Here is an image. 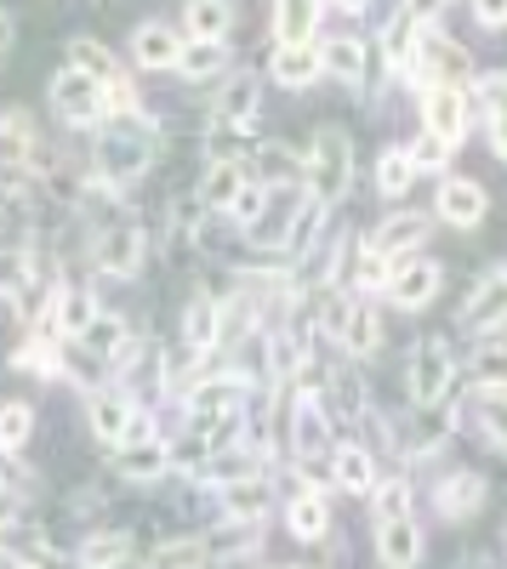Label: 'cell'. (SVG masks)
<instances>
[{
    "mask_svg": "<svg viewBox=\"0 0 507 569\" xmlns=\"http://www.w3.org/2000/svg\"><path fill=\"white\" fill-rule=\"evenodd\" d=\"M91 166H98V177H103L109 188H126V182L143 177V171L155 166V131L143 126V114H120V120L98 137Z\"/></svg>",
    "mask_w": 507,
    "mask_h": 569,
    "instance_id": "6da1fadb",
    "label": "cell"
},
{
    "mask_svg": "<svg viewBox=\"0 0 507 569\" xmlns=\"http://www.w3.org/2000/svg\"><path fill=\"white\" fill-rule=\"evenodd\" d=\"M354 182V142L337 126H319L314 137V154H308V188H314V206H337Z\"/></svg>",
    "mask_w": 507,
    "mask_h": 569,
    "instance_id": "7a4b0ae2",
    "label": "cell"
},
{
    "mask_svg": "<svg viewBox=\"0 0 507 569\" xmlns=\"http://www.w3.org/2000/svg\"><path fill=\"white\" fill-rule=\"evenodd\" d=\"M52 109H58V120L63 126H98L109 109H103V86L91 80V74H80V69H63L58 80H52Z\"/></svg>",
    "mask_w": 507,
    "mask_h": 569,
    "instance_id": "3957f363",
    "label": "cell"
},
{
    "mask_svg": "<svg viewBox=\"0 0 507 569\" xmlns=\"http://www.w3.org/2000/svg\"><path fill=\"white\" fill-rule=\"evenodd\" d=\"M445 393H450V348L439 337L417 342V353H410V399H417L422 410H434Z\"/></svg>",
    "mask_w": 507,
    "mask_h": 569,
    "instance_id": "277c9868",
    "label": "cell"
},
{
    "mask_svg": "<svg viewBox=\"0 0 507 569\" xmlns=\"http://www.w3.org/2000/svg\"><path fill=\"white\" fill-rule=\"evenodd\" d=\"M417 74H428L434 86H463L474 74V58H468V46H456L445 34H422L417 40Z\"/></svg>",
    "mask_w": 507,
    "mask_h": 569,
    "instance_id": "5b68a950",
    "label": "cell"
},
{
    "mask_svg": "<svg viewBox=\"0 0 507 569\" xmlns=\"http://www.w3.org/2000/svg\"><path fill=\"white\" fill-rule=\"evenodd\" d=\"M422 120H428V131L439 137V142H463V131H468V98L456 86H428V98H422Z\"/></svg>",
    "mask_w": 507,
    "mask_h": 569,
    "instance_id": "8992f818",
    "label": "cell"
},
{
    "mask_svg": "<svg viewBox=\"0 0 507 569\" xmlns=\"http://www.w3.org/2000/svg\"><path fill=\"white\" fill-rule=\"evenodd\" d=\"M143 222L137 217H120V222H109L103 228V240H98V262L109 268V273H137V262H143Z\"/></svg>",
    "mask_w": 507,
    "mask_h": 569,
    "instance_id": "52a82bcc",
    "label": "cell"
},
{
    "mask_svg": "<svg viewBox=\"0 0 507 569\" xmlns=\"http://www.w3.org/2000/svg\"><path fill=\"white\" fill-rule=\"evenodd\" d=\"M463 325L468 330H496L507 325V268H490L479 284H474V297L463 308Z\"/></svg>",
    "mask_w": 507,
    "mask_h": 569,
    "instance_id": "ba28073f",
    "label": "cell"
},
{
    "mask_svg": "<svg viewBox=\"0 0 507 569\" xmlns=\"http://www.w3.org/2000/svg\"><path fill=\"white\" fill-rule=\"evenodd\" d=\"M439 262H405V268H394V279H388V291H394V302L405 308V313H417V308H428L434 297H439Z\"/></svg>",
    "mask_w": 507,
    "mask_h": 569,
    "instance_id": "9c48e42d",
    "label": "cell"
},
{
    "mask_svg": "<svg viewBox=\"0 0 507 569\" xmlns=\"http://www.w3.org/2000/svg\"><path fill=\"white\" fill-rule=\"evenodd\" d=\"M131 416H137V410H131V399H126L120 388H91V433H98L109 450H120Z\"/></svg>",
    "mask_w": 507,
    "mask_h": 569,
    "instance_id": "30bf717a",
    "label": "cell"
},
{
    "mask_svg": "<svg viewBox=\"0 0 507 569\" xmlns=\"http://www.w3.org/2000/svg\"><path fill=\"white\" fill-rule=\"evenodd\" d=\"M450 228H474L485 217V188L468 182V177H445L439 182V206H434Z\"/></svg>",
    "mask_w": 507,
    "mask_h": 569,
    "instance_id": "8fae6325",
    "label": "cell"
},
{
    "mask_svg": "<svg viewBox=\"0 0 507 569\" xmlns=\"http://www.w3.org/2000/svg\"><path fill=\"white\" fill-rule=\"evenodd\" d=\"M297 188H280L274 194V206L268 211H257V222H251V240L257 246H268V251H280V246H291V228H297Z\"/></svg>",
    "mask_w": 507,
    "mask_h": 569,
    "instance_id": "7c38bea8",
    "label": "cell"
},
{
    "mask_svg": "<svg viewBox=\"0 0 507 569\" xmlns=\"http://www.w3.org/2000/svg\"><path fill=\"white\" fill-rule=\"evenodd\" d=\"M166 467H171V450L160 445V439H149V445H120L115 450V472L126 485H155V479H166Z\"/></svg>",
    "mask_w": 507,
    "mask_h": 569,
    "instance_id": "4fadbf2b",
    "label": "cell"
},
{
    "mask_svg": "<svg viewBox=\"0 0 507 569\" xmlns=\"http://www.w3.org/2000/svg\"><path fill=\"white\" fill-rule=\"evenodd\" d=\"M377 552H382L388 569H417V558H422V530L410 525V518H394V525L377 530Z\"/></svg>",
    "mask_w": 507,
    "mask_h": 569,
    "instance_id": "5bb4252c",
    "label": "cell"
},
{
    "mask_svg": "<svg viewBox=\"0 0 507 569\" xmlns=\"http://www.w3.org/2000/svg\"><path fill=\"white\" fill-rule=\"evenodd\" d=\"M131 52H137V63H143V69H177L182 40H177V29H166V23H143V29L131 34Z\"/></svg>",
    "mask_w": 507,
    "mask_h": 569,
    "instance_id": "9a60e30c",
    "label": "cell"
},
{
    "mask_svg": "<svg viewBox=\"0 0 507 569\" xmlns=\"http://www.w3.org/2000/svg\"><path fill=\"white\" fill-rule=\"evenodd\" d=\"M422 240H428V217H410V211H399V217H388V222L377 228L371 251H377V257H405V251H417Z\"/></svg>",
    "mask_w": 507,
    "mask_h": 569,
    "instance_id": "2e32d148",
    "label": "cell"
},
{
    "mask_svg": "<svg viewBox=\"0 0 507 569\" xmlns=\"http://www.w3.org/2000/svg\"><path fill=\"white\" fill-rule=\"evenodd\" d=\"M268 74L280 80V86H291V91H302V86H314L319 80V52L302 40V46H280L274 52V63H268Z\"/></svg>",
    "mask_w": 507,
    "mask_h": 569,
    "instance_id": "e0dca14e",
    "label": "cell"
},
{
    "mask_svg": "<svg viewBox=\"0 0 507 569\" xmlns=\"http://www.w3.org/2000/svg\"><path fill=\"white\" fill-rule=\"evenodd\" d=\"M268 512V485L240 479V485H222V518L228 525H262Z\"/></svg>",
    "mask_w": 507,
    "mask_h": 569,
    "instance_id": "ac0fdd59",
    "label": "cell"
},
{
    "mask_svg": "<svg viewBox=\"0 0 507 569\" xmlns=\"http://www.w3.org/2000/svg\"><path fill=\"white\" fill-rule=\"evenodd\" d=\"M434 501H439L445 518H474V512L485 507V479H479V472H456V479L439 485Z\"/></svg>",
    "mask_w": 507,
    "mask_h": 569,
    "instance_id": "d6986e66",
    "label": "cell"
},
{
    "mask_svg": "<svg viewBox=\"0 0 507 569\" xmlns=\"http://www.w3.org/2000/svg\"><path fill=\"white\" fill-rule=\"evenodd\" d=\"M126 558H131V536L126 530H98V536H86L80 552H74L80 569H120Z\"/></svg>",
    "mask_w": 507,
    "mask_h": 569,
    "instance_id": "ffe728a7",
    "label": "cell"
},
{
    "mask_svg": "<svg viewBox=\"0 0 507 569\" xmlns=\"http://www.w3.org/2000/svg\"><path fill=\"white\" fill-rule=\"evenodd\" d=\"M217 120L222 126H251L257 120V74H235L217 91Z\"/></svg>",
    "mask_w": 507,
    "mask_h": 569,
    "instance_id": "44dd1931",
    "label": "cell"
},
{
    "mask_svg": "<svg viewBox=\"0 0 507 569\" xmlns=\"http://www.w3.org/2000/svg\"><path fill=\"white\" fill-rule=\"evenodd\" d=\"M240 188H246V171H240V160H217V166L206 171V182H200V200H206L211 211H235Z\"/></svg>",
    "mask_w": 507,
    "mask_h": 569,
    "instance_id": "7402d4cb",
    "label": "cell"
},
{
    "mask_svg": "<svg viewBox=\"0 0 507 569\" xmlns=\"http://www.w3.org/2000/svg\"><path fill=\"white\" fill-rule=\"evenodd\" d=\"M319 23V0H274V29H280V46H302Z\"/></svg>",
    "mask_w": 507,
    "mask_h": 569,
    "instance_id": "603a6c76",
    "label": "cell"
},
{
    "mask_svg": "<svg viewBox=\"0 0 507 569\" xmlns=\"http://www.w3.org/2000/svg\"><path fill=\"white\" fill-rule=\"evenodd\" d=\"M52 313H58V330L63 337H86L91 325H98V297L91 291H58V302H52Z\"/></svg>",
    "mask_w": 507,
    "mask_h": 569,
    "instance_id": "cb8c5ba5",
    "label": "cell"
},
{
    "mask_svg": "<svg viewBox=\"0 0 507 569\" xmlns=\"http://www.w3.org/2000/svg\"><path fill=\"white\" fill-rule=\"evenodd\" d=\"M319 74H337V80H359L365 74V46L354 34H337L319 46Z\"/></svg>",
    "mask_w": 507,
    "mask_h": 569,
    "instance_id": "d4e9b609",
    "label": "cell"
},
{
    "mask_svg": "<svg viewBox=\"0 0 507 569\" xmlns=\"http://www.w3.org/2000/svg\"><path fill=\"white\" fill-rule=\"evenodd\" d=\"M189 416H195V421L240 416V382L228 376V382H206V388H195V399H189Z\"/></svg>",
    "mask_w": 507,
    "mask_h": 569,
    "instance_id": "484cf974",
    "label": "cell"
},
{
    "mask_svg": "<svg viewBox=\"0 0 507 569\" xmlns=\"http://www.w3.org/2000/svg\"><path fill=\"white\" fill-rule=\"evenodd\" d=\"M479 98H485V137H490L496 160H507V74H490Z\"/></svg>",
    "mask_w": 507,
    "mask_h": 569,
    "instance_id": "4316f807",
    "label": "cell"
},
{
    "mask_svg": "<svg viewBox=\"0 0 507 569\" xmlns=\"http://www.w3.org/2000/svg\"><path fill=\"white\" fill-rule=\"evenodd\" d=\"M257 182H274V188H297V177H308V166L291 154V149H280V142H268V149H257Z\"/></svg>",
    "mask_w": 507,
    "mask_h": 569,
    "instance_id": "83f0119b",
    "label": "cell"
},
{
    "mask_svg": "<svg viewBox=\"0 0 507 569\" xmlns=\"http://www.w3.org/2000/svg\"><path fill=\"white\" fill-rule=\"evenodd\" d=\"M69 69L91 74L98 86H115L120 80V63L109 58V46H98V40H69Z\"/></svg>",
    "mask_w": 507,
    "mask_h": 569,
    "instance_id": "f1b7e54d",
    "label": "cell"
},
{
    "mask_svg": "<svg viewBox=\"0 0 507 569\" xmlns=\"http://www.w3.org/2000/svg\"><path fill=\"white\" fill-rule=\"evenodd\" d=\"M235 29V0H195L189 7V34L195 40H222Z\"/></svg>",
    "mask_w": 507,
    "mask_h": 569,
    "instance_id": "f546056e",
    "label": "cell"
},
{
    "mask_svg": "<svg viewBox=\"0 0 507 569\" xmlns=\"http://www.w3.org/2000/svg\"><path fill=\"white\" fill-rule=\"evenodd\" d=\"M377 342H382V319H377V308H371V302H354L348 330H342V348L365 359V353H377Z\"/></svg>",
    "mask_w": 507,
    "mask_h": 569,
    "instance_id": "4dcf8cb0",
    "label": "cell"
},
{
    "mask_svg": "<svg viewBox=\"0 0 507 569\" xmlns=\"http://www.w3.org/2000/svg\"><path fill=\"white\" fill-rule=\"evenodd\" d=\"M291 445H297L302 456L326 445V410H319V399H314V393H302V399H297V416H291Z\"/></svg>",
    "mask_w": 507,
    "mask_h": 569,
    "instance_id": "1f68e13d",
    "label": "cell"
},
{
    "mask_svg": "<svg viewBox=\"0 0 507 569\" xmlns=\"http://www.w3.org/2000/svg\"><path fill=\"white\" fill-rule=\"evenodd\" d=\"M206 541L200 536H177V541H166V547H155V558H149V569H206Z\"/></svg>",
    "mask_w": 507,
    "mask_h": 569,
    "instance_id": "d6a6232c",
    "label": "cell"
},
{
    "mask_svg": "<svg viewBox=\"0 0 507 569\" xmlns=\"http://www.w3.org/2000/svg\"><path fill=\"white\" fill-rule=\"evenodd\" d=\"M189 348H211L217 337H222V302H211V297H195L189 302Z\"/></svg>",
    "mask_w": 507,
    "mask_h": 569,
    "instance_id": "836d02e7",
    "label": "cell"
},
{
    "mask_svg": "<svg viewBox=\"0 0 507 569\" xmlns=\"http://www.w3.org/2000/svg\"><path fill=\"white\" fill-rule=\"evenodd\" d=\"M182 80H211L222 69V40H189L182 46V58H177Z\"/></svg>",
    "mask_w": 507,
    "mask_h": 569,
    "instance_id": "e575fe53",
    "label": "cell"
},
{
    "mask_svg": "<svg viewBox=\"0 0 507 569\" xmlns=\"http://www.w3.org/2000/svg\"><path fill=\"white\" fill-rule=\"evenodd\" d=\"M337 485L342 490H377V467H371V456H365L359 445L337 450Z\"/></svg>",
    "mask_w": 507,
    "mask_h": 569,
    "instance_id": "d590c367",
    "label": "cell"
},
{
    "mask_svg": "<svg viewBox=\"0 0 507 569\" xmlns=\"http://www.w3.org/2000/svg\"><path fill=\"white\" fill-rule=\"evenodd\" d=\"M326 530H331L326 501H319V496H297V501H291V536H297V541H319Z\"/></svg>",
    "mask_w": 507,
    "mask_h": 569,
    "instance_id": "8d00e7d4",
    "label": "cell"
},
{
    "mask_svg": "<svg viewBox=\"0 0 507 569\" xmlns=\"http://www.w3.org/2000/svg\"><path fill=\"white\" fill-rule=\"evenodd\" d=\"M417 29H422V23L410 18L405 7L388 18V34H382V46H388V63H410V58H417V40H422Z\"/></svg>",
    "mask_w": 507,
    "mask_h": 569,
    "instance_id": "74e56055",
    "label": "cell"
},
{
    "mask_svg": "<svg viewBox=\"0 0 507 569\" xmlns=\"http://www.w3.org/2000/svg\"><path fill=\"white\" fill-rule=\"evenodd\" d=\"M474 416H479L485 433L507 450V393H501V388H479V393H474Z\"/></svg>",
    "mask_w": 507,
    "mask_h": 569,
    "instance_id": "f35d334b",
    "label": "cell"
},
{
    "mask_svg": "<svg viewBox=\"0 0 507 569\" xmlns=\"http://www.w3.org/2000/svg\"><path fill=\"white\" fill-rule=\"evenodd\" d=\"M80 348H86V353H98V359H115V353L126 348V325L109 319V313H98V325H91L86 337H80Z\"/></svg>",
    "mask_w": 507,
    "mask_h": 569,
    "instance_id": "ab89813d",
    "label": "cell"
},
{
    "mask_svg": "<svg viewBox=\"0 0 507 569\" xmlns=\"http://www.w3.org/2000/svg\"><path fill=\"white\" fill-rule=\"evenodd\" d=\"M410 177H417V166H410V154H405V149H388V154L377 160V188H382L388 200H394V194H405Z\"/></svg>",
    "mask_w": 507,
    "mask_h": 569,
    "instance_id": "60d3db41",
    "label": "cell"
},
{
    "mask_svg": "<svg viewBox=\"0 0 507 569\" xmlns=\"http://www.w3.org/2000/svg\"><path fill=\"white\" fill-rule=\"evenodd\" d=\"M29 427H34L29 405H0V450H23Z\"/></svg>",
    "mask_w": 507,
    "mask_h": 569,
    "instance_id": "b9f144b4",
    "label": "cell"
},
{
    "mask_svg": "<svg viewBox=\"0 0 507 569\" xmlns=\"http://www.w3.org/2000/svg\"><path fill=\"white\" fill-rule=\"evenodd\" d=\"M394 518H410V485L405 479L377 485V525H394Z\"/></svg>",
    "mask_w": 507,
    "mask_h": 569,
    "instance_id": "7bdbcfd3",
    "label": "cell"
},
{
    "mask_svg": "<svg viewBox=\"0 0 507 569\" xmlns=\"http://www.w3.org/2000/svg\"><path fill=\"white\" fill-rule=\"evenodd\" d=\"M348 313H354V302H348V297H337V291H326V297H319V330H326V337H337V342H342Z\"/></svg>",
    "mask_w": 507,
    "mask_h": 569,
    "instance_id": "ee69618b",
    "label": "cell"
},
{
    "mask_svg": "<svg viewBox=\"0 0 507 569\" xmlns=\"http://www.w3.org/2000/svg\"><path fill=\"white\" fill-rule=\"evenodd\" d=\"M405 154H410V166H417V171H439V166L450 160V142H439L434 131H422L417 149H405Z\"/></svg>",
    "mask_w": 507,
    "mask_h": 569,
    "instance_id": "f6af8a7d",
    "label": "cell"
},
{
    "mask_svg": "<svg viewBox=\"0 0 507 569\" xmlns=\"http://www.w3.org/2000/svg\"><path fill=\"white\" fill-rule=\"evenodd\" d=\"M479 388H501L507 393V348H485L479 353Z\"/></svg>",
    "mask_w": 507,
    "mask_h": 569,
    "instance_id": "bcb514c9",
    "label": "cell"
},
{
    "mask_svg": "<svg viewBox=\"0 0 507 569\" xmlns=\"http://www.w3.org/2000/svg\"><path fill=\"white\" fill-rule=\"evenodd\" d=\"M257 211H262V182H251V177H246L240 200H235V217H240V222H257Z\"/></svg>",
    "mask_w": 507,
    "mask_h": 569,
    "instance_id": "7dc6e473",
    "label": "cell"
},
{
    "mask_svg": "<svg viewBox=\"0 0 507 569\" xmlns=\"http://www.w3.org/2000/svg\"><path fill=\"white\" fill-rule=\"evenodd\" d=\"M388 279H394V268H388V257H377V251H371V257H365V262H359V284H388Z\"/></svg>",
    "mask_w": 507,
    "mask_h": 569,
    "instance_id": "c3c4849f",
    "label": "cell"
},
{
    "mask_svg": "<svg viewBox=\"0 0 507 569\" xmlns=\"http://www.w3.org/2000/svg\"><path fill=\"white\" fill-rule=\"evenodd\" d=\"M474 18H479L485 29H501V23H507V0H474Z\"/></svg>",
    "mask_w": 507,
    "mask_h": 569,
    "instance_id": "681fc988",
    "label": "cell"
},
{
    "mask_svg": "<svg viewBox=\"0 0 507 569\" xmlns=\"http://www.w3.org/2000/svg\"><path fill=\"white\" fill-rule=\"evenodd\" d=\"M439 7H445V0H405V12H410V18H417V23H428V18H439Z\"/></svg>",
    "mask_w": 507,
    "mask_h": 569,
    "instance_id": "f907efd6",
    "label": "cell"
},
{
    "mask_svg": "<svg viewBox=\"0 0 507 569\" xmlns=\"http://www.w3.org/2000/svg\"><path fill=\"white\" fill-rule=\"evenodd\" d=\"M7 46H12V12L0 7V52H7Z\"/></svg>",
    "mask_w": 507,
    "mask_h": 569,
    "instance_id": "816d5d0a",
    "label": "cell"
},
{
    "mask_svg": "<svg viewBox=\"0 0 507 569\" xmlns=\"http://www.w3.org/2000/svg\"><path fill=\"white\" fill-rule=\"evenodd\" d=\"M342 7H348V12H359V7H365V0H342Z\"/></svg>",
    "mask_w": 507,
    "mask_h": 569,
    "instance_id": "f5cc1de1",
    "label": "cell"
}]
</instances>
